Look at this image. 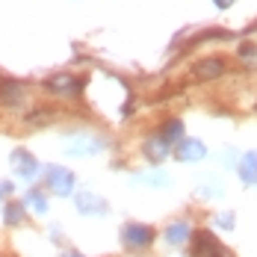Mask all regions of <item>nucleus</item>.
I'll list each match as a JSON object with an SVG mask.
<instances>
[{
    "mask_svg": "<svg viewBox=\"0 0 257 257\" xmlns=\"http://www.w3.org/2000/svg\"><path fill=\"white\" fill-rule=\"evenodd\" d=\"M154 239H157V231L151 225H142V222H130V225H124V231H121V242H124V248H130V251H142Z\"/></svg>",
    "mask_w": 257,
    "mask_h": 257,
    "instance_id": "obj_1",
    "label": "nucleus"
},
{
    "mask_svg": "<svg viewBox=\"0 0 257 257\" xmlns=\"http://www.w3.org/2000/svg\"><path fill=\"white\" fill-rule=\"evenodd\" d=\"M192 257H233L213 231H192Z\"/></svg>",
    "mask_w": 257,
    "mask_h": 257,
    "instance_id": "obj_2",
    "label": "nucleus"
},
{
    "mask_svg": "<svg viewBox=\"0 0 257 257\" xmlns=\"http://www.w3.org/2000/svg\"><path fill=\"white\" fill-rule=\"evenodd\" d=\"M163 236H166L169 245H183V242L192 239V228H189V222H172Z\"/></svg>",
    "mask_w": 257,
    "mask_h": 257,
    "instance_id": "obj_3",
    "label": "nucleus"
},
{
    "mask_svg": "<svg viewBox=\"0 0 257 257\" xmlns=\"http://www.w3.org/2000/svg\"><path fill=\"white\" fill-rule=\"evenodd\" d=\"M77 207H80V213H86V216H103L106 213V201L98 198L95 192H83L77 198Z\"/></svg>",
    "mask_w": 257,
    "mask_h": 257,
    "instance_id": "obj_4",
    "label": "nucleus"
},
{
    "mask_svg": "<svg viewBox=\"0 0 257 257\" xmlns=\"http://www.w3.org/2000/svg\"><path fill=\"white\" fill-rule=\"evenodd\" d=\"M71 186H74V175L68 169H53L51 172V189L56 195H68Z\"/></svg>",
    "mask_w": 257,
    "mask_h": 257,
    "instance_id": "obj_5",
    "label": "nucleus"
},
{
    "mask_svg": "<svg viewBox=\"0 0 257 257\" xmlns=\"http://www.w3.org/2000/svg\"><path fill=\"white\" fill-rule=\"evenodd\" d=\"M24 219H27V207L24 204H9L3 207V222L9 225V228H18V225H24Z\"/></svg>",
    "mask_w": 257,
    "mask_h": 257,
    "instance_id": "obj_6",
    "label": "nucleus"
},
{
    "mask_svg": "<svg viewBox=\"0 0 257 257\" xmlns=\"http://www.w3.org/2000/svg\"><path fill=\"white\" fill-rule=\"evenodd\" d=\"M222 71H225V59H204V62L198 65V71H195V74L207 80V77H219Z\"/></svg>",
    "mask_w": 257,
    "mask_h": 257,
    "instance_id": "obj_7",
    "label": "nucleus"
},
{
    "mask_svg": "<svg viewBox=\"0 0 257 257\" xmlns=\"http://www.w3.org/2000/svg\"><path fill=\"white\" fill-rule=\"evenodd\" d=\"M178 157H180V160H201V157H204V145H198V142H189V139H186V142L178 148Z\"/></svg>",
    "mask_w": 257,
    "mask_h": 257,
    "instance_id": "obj_8",
    "label": "nucleus"
},
{
    "mask_svg": "<svg viewBox=\"0 0 257 257\" xmlns=\"http://www.w3.org/2000/svg\"><path fill=\"white\" fill-rule=\"evenodd\" d=\"M239 175H242V180H245V183L257 186V154H248V157H245V163H242Z\"/></svg>",
    "mask_w": 257,
    "mask_h": 257,
    "instance_id": "obj_9",
    "label": "nucleus"
},
{
    "mask_svg": "<svg viewBox=\"0 0 257 257\" xmlns=\"http://www.w3.org/2000/svg\"><path fill=\"white\" fill-rule=\"evenodd\" d=\"M24 207H27V210H33V213H48V198H45L42 192H36V189H33V192L27 195Z\"/></svg>",
    "mask_w": 257,
    "mask_h": 257,
    "instance_id": "obj_10",
    "label": "nucleus"
},
{
    "mask_svg": "<svg viewBox=\"0 0 257 257\" xmlns=\"http://www.w3.org/2000/svg\"><path fill=\"white\" fill-rule=\"evenodd\" d=\"M216 222H219V228H233V213H222Z\"/></svg>",
    "mask_w": 257,
    "mask_h": 257,
    "instance_id": "obj_11",
    "label": "nucleus"
},
{
    "mask_svg": "<svg viewBox=\"0 0 257 257\" xmlns=\"http://www.w3.org/2000/svg\"><path fill=\"white\" fill-rule=\"evenodd\" d=\"M216 3H219V6H228V3H233V0H216Z\"/></svg>",
    "mask_w": 257,
    "mask_h": 257,
    "instance_id": "obj_12",
    "label": "nucleus"
}]
</instances>
